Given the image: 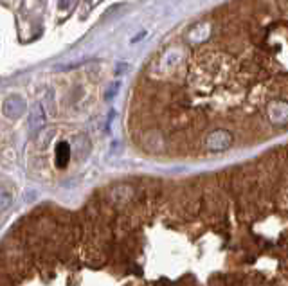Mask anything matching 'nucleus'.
Returning a JSON list of instances; mask_svg holds the SVG:
<instances>
[{"instance_id": "obj_1", "label": "nucleus", "mask_w": 288, "mask_h": 286, "mask_svg": "<svg viewBox=\"0 0 288 286\" xmlns=\"http://www.w3.org/2000/svg\"><path fill=\"white\" fill-rule=\"evenodd\" d=\"M99 194L115 209V212H124L132 207L133 200H135V186L126 182H117L104 188Z\"/></svg>"}, {"instance_id": "obj_2", "label": "nucleus", "mask_w": 288, "mask_h": 286, "mask_svg": "<svg viewBox=\"0 0 288 286\" xmlns=\"http://www.w3.org/2000/svg\"><path fill=\"white\" fill-rule=\"evenodd\" d=\"M80 261L85 263L90 268H101L108 261V254L103 245L90 243V241H81Z\"/></svg>"}, {"instance_id": "obj_3", "label": "nucleus", "mask_w": 288, "mask_h": 286, "mask_svg": "<svg viewBox=\"0 0 288 286\" xmlns=\"http://www.w3.org/2000/svg\"><path fill=\"white\" fill-rule=\"evenodd\" d=\"M2 110H4V115L9 119H16L20 117L22 113H24L25 110V101L24 97H20V95H9V97L5 99L4 106H2Z\"/></svg>"}, {"instance_id": "obj_4", "label": "nucleus", "mask_w": 288, "mask_h": 286, "mask_svg": "<svg viewBox=\"0 0 288 286\" xmlns=\"http://www.w3.org/2000/svg\"><path fill=\"white\" fill-rule=\"evenodd\" d=\"M27 124H29V131L31 133H38L45 126V110L40 103L33 104L31 106V112H29V117H27Z\"/></svg>"}, {"instance_id": "obj_5", "label": "nucleus", "mask_w": 288, "mask_h": 286, "mask_svg": "<svg viewBox=\"0 0 288 286\" xmlns=\"http://www.w3.org/2000/svg\"><path fill=\"white\" fill-rule=\"evenodd\" d=\"M71 144H67V142H60L56 146V164L58 168H67L69 166V160H71Z\"/></svg>"}, {"instance_id": "obj_6", "label": "nucleus", "mask_w": 288, "mask_h": 286, "mask_svg": "<svg viewBox=\"0 0 288 286\" xmlns=\"http://www.w3.org/2000/svg\"><path fill=\"white\" fill-rule=\"evenodd\" d=\"M71 151H74L78 159H81V157H87V155H89V151H90L89 139H87L85 135H78L74 139V144H72Z\"/></svg>"}, {"instance_id": "obj_7", "label": "nucleus", "mask_w": 288, "mask_h": 286, "mask_svg": "<svg viewBox=\"0 0 288 286\" xmlns=\"http://www.w3.org/2000/svg\"><path fill=\"white\" fill-rule=\"evenodd\" d=\"M159 139L155 137V131H146L144 135H142V148L148 151H159Z\"/></svg>"}, {"instance_id": "obj_8", "label": "nucleus", "mask_w": 288, "mask_h": 286, "mask_svg": "<svg viewBox=\"0 0 288 286\" xmlns=\"http://www.w3.org/2000/svg\"><path fill=\"white\" fill-rule=\"evenodd\" d=\"M13 203V194H11L7 189L0 188V212L2 211H7Z\"/></svg>"}, {"instance_id": "obj_9", "label": "nucleus", "mask_w": 288, "mask_h": 286, "mask_svg": "<svg viewBox=\"0 0 288 286\" xmlns=\"http://www.w3.org/2000/svg\"><path fill=\"white\" fill-rule=\"evenodd\" d=\"M54 133H56L54 130H43L42 128V130L38 131V146H40V148H47L51 139L54 137Z\"/></svg>"}, {"instance_id": "obj_10", "label": "nucleus", "mask_w": 288, "mask_h": 286, "mask_svg": "<svg viewBox=\"0 0 288 286\" xmlns=\"http://www.w3.org/2000/svg\"><path fill=\"white\" fill-rule=\"evenodd\" d=\"M117 87H119V83H115V85H113V87H110V89H112V90H110L108 94H106V99H110V97H113V95L117 94Z\"/></svg>"}]
</instances>
